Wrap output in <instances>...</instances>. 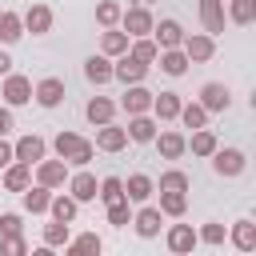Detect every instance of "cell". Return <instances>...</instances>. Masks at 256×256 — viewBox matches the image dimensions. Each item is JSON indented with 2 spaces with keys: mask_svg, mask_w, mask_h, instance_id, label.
I'll return each mask as SVG.
<instances>
[{
  "mask_svg": "<svg viewBox=\"0 0 256 256\" xmlns=\"http://www.w3.org/2000/svg\"><path fill=\"white\" fill-rule=\"evenodd\" d=\"M96 196H100L104 204L120 200V196H124V180H120V176H104V180H100V188H96Z\"/></svg>",
  "mask_w": 256,
  "mask_h": 256,
  "instance_id": "41",
  "label": "cell"
},
{
  "mask_svg": "<svg viewBox=\"0 0 256 256\" xmlns=\"http://www.w3.org/2000/svg\"><path fill=\"white\" fill-rule=\"evenodd\" d=\"M24 252H28V244H24V236H20V232L0 240V256H24Z\"/></svg>",
  "mask_w": 256,
  "mask_h": 256,
  "instance_id": "43",
  "label": "cell"
},
{
  "mask_svg": "<svg viewBox=\"0 0 256 256\" xmlns=\"http://www.w3.org/2000/svg\"><path fill=\"white\" fill-rule=\"evenodd\" d=\"M152 40H156V48H180V40H184L180 20H160V24H152Z\"/></svg>",
  "mask_w": 256,
  "mask_h": 256,
  "instance_id": "14",
  "label": "cell"
},
{
  "mask_svg": "<svg viewBox=\"0 0 256 256\" xmlns=\"http://www.w3.org/2000/svg\"><path fill=\"white\" fill-rule=\"evenodd\" d=\"M120 108H124L128 116H140V112L152 108V92H148L144 84H124V100H120Z\"/></svg>",
  "mask_w": 256,
  "mask_h": 256,
  "instance_id": "10",
  "label": "cell"
},
{
  "mask_svg": "<svg viewBox=\"0 0 256 256\" xmlns=\"http://www.w3.org/2000/svg\"><path fill=\"white\" fill-rule=\"evenodd\" d=\"M228 20L232 24H252L256 20V0H228Z\"/></svg>",
  "mask_w": 256,
  "mask_h": 256,
  "instance_id": "33",
  "label": "cell"
},
{
  "mask_svg": "<svg viewBox=\"0 0 256 256\" xmlns=\"http://www.w3.org/2000/svg\"><path fill=\"white\" fill-rule=\"evenodd\" d=\"M24 36V20L16 12H0V44H16Z\"/></svg>",
  "mask_w": 256,
  "mask_h": 256,
  "instance_id": "31",
  "label": "cell"
},
{
  "mask_svg": "<svg viewBox=\"0 0 256 256\" xmlns=\"http://www.w3.org/2000/svg\"><path fill=\"white\" fill-rule=\"evenodd\" d=\"M20 20H24V32H32V36H44V32L52 28V8H48V4H32V8H28Z\"/></svg>",
  "mask_w": 256,
  "mask_h": 256,
  "instance_id": "13",
  "label": "cell"
},
{
  "mask_svg": "<svg viewBox=\"0 0 256 256\" xmlns=\"http://www.w3.org/2000/svg\"><path fill=\"white\" fill-rule=\"evenodd\" d=\"M128 140H136V144H152V136H156V120L148 116V112H140V116H128Z\"/></svg>",
  "mask_w": 256,
  "mask_h": 256,
  "instance_id": "17",
  "label": "cell"
},
{
  "mask_svg": "<svg viewBox=\"0 0 256 256\" xmlns=\"http://www.w3.org/2000/svg\"><path fill=\"white\" fill-rule=\"evenodd\" d=\"M76 208H80V204H76L72 196H64V192L48 200V212H52V220H64V224H72V220H76Z\"/></svg>",
  "mask_w": 256,
  "mask_h": 256,
  "instance_id": "29",
  "label": "cell"
},
{
  "mask_svg": "<svg viewBox=\"0 0 256 256\" xmlns=\"http://www.w3.org/2000/svg\"><path fill=\"white\" fill-rule=\"evenodd\" d=\"M120 24H124V32H128V40L132 36H152V12H148V4H136V8H128V12H120Z\"/></svg>",
  "mask_w": 256,
  "mask_h": 256,
  "instance_id": "4",
  "label": "cell"
},
{
  "mask_svg": "<svg viewBox=\"0 0 256 256\" xmlns=\"http://www.w3.org/2000/svg\"><path fill=\"white\" fill-rule=\"evenodd\" d=\"M68 236H72V228H68L64 220L44 224V248H64V244H68Z\"/></svg>",
  "mask_w": 256,
  "mask_h": 256,
  "instance_id": "37",
  "label": "cell"
},
{
  "mask_svg": "<svg viewBox=\"0 0 256 256\" xmlns=\"http://www.w3.org/2000/svg\"><path fill=\"white\" fill-rule=\"evenodd\" d=\"M200 104H204V112H224V108L232 104V92H228L220 80H212V84L200 88Z\"/></svg>",
  "mask_w": 256,
  "mask_h": 256,
  "instance_id": "11",
  "label": "cell"
},
{
  "mask_svg": "<svg viewBox=\"0 0 256 256\" xmlns=\"http://www.w3.org/2000/svg\"><path fill=\"white\" fill-rule=\"evenodd\" d=\"M0 96H4V104H8V108H20V104H28V100H32V80H28V76H20V72H8V76H4V92H0Z\"/></svg>",
  "mask_w": 256,
  "mask_h": 256,
  "instance_id": "5",
  "label": "cell"
},
{
  "mask_svg": "<svg viewBox=\"0 0 256 256\" xmlns=\"http://www.w3.org/2000/svg\"><path fill=\"white\" fill-rule=\"evenodd\" d=\"M152 144L160 148L164 160H180V156L188 152V140H184L180 132H160V136H152Z\"/></svg>",
  "mask_w": 256,
  "mask_h": 256,
  "instance_id": "18",
  "label": "cell"
},
{
  "mask_svg": "<svg viewBox=\"0 0 256 256\" xmlns=\"http://www.w3.org/2000/svg\"><path fill=\"white\" fill-rule=\"evenodd\" d=\"M196 236H200L204 244H224V224H216V220H212V224H204Z\"/></svg>",
  "mask_w": 256,
  "mask_h": 256,
  "instance_id": "44",
  "label": "cell"
},
{
  "mask_svg": "<svg viewBox=\"0 0 256 256\" xmlns=\"http://www.w3.org/2000/svg\"><path fill=\"white\" fill-rule=\"evenodd\" d=\"M44 152H48V144H44L36 132H28V136H20V140L12 144V160H24V164H36V160H44Z\"/></svg>",
  "mask_w": 256,
  "mask_h": 256,
  "instance_id": "9",
  "label": "cell"
},
{
  "mask_svg": "<svg viewBox=\"0 0 256 256\" xmlns=\"http://www.w3.org/2000/svg\"><path fill=\"white\" fill-rule=\"evenodd\" d=\"M188 148H192L196 156H212V152H216V132H208V128H192Z\"/></svg>",
  "mask_w": 256,
  "mask_h": 256,
  "instance_id": "36",
  "label": "cell"
},
{
  "mask_svg": "<svg viewBox=\"0 0 256 256\" xmlns=\"http://www.w3.org/2000/svg\"><path fill=\"white\" fill-rule=\"evenodd\" d=\"M12 128H16V120H12V108L4 104V108H0V136H8Z\"/></svg>",
  "mask_w": 256,
  "mask_h": 256,
  "instance_id": "46",
  "label": "cell"
},
{
  "mask_svg": "<svg viewBox=\"0 0 256 256\" xmlns=\"http://www.w3.org/2000/svg\"><path fill=\"white\" fill-rule=\"evenodd\" d=\"M200 20H204L208 36H220L224 32V0H200Z\"/></svg>",
  "mask_w": 256,
  "mask_h": 256,
  "instance_id": "16",
  "label": "cell"
},
{
  "mask_svg": "<svg viewBox=\"0 0 256 256\" xmlns=\"http://www.w3.org/2000/svg\"><path fill=\"white\" fill-rule=\"evenodd\" d=\"M156 60H160V72H168V76H184L188 64H192V60L184 56V48H160Z\"/></svg>",
  "mask_w": 256,
  "mask_h": 256,
  "instance_id": "22",
  "label": "cell"
},
{
  "mask_svg": "<svg viewBox=\"0 0 256 256\" xmlns=\"http://www.w3.org/2000/svg\"><path fill=\"white\" fill-rule=\"evenodd\" d=\"M124 144H128V132L124 128H116L112 120L108 124H96V148L100 152H120Z\"/></svg>",
  "mask_w": 256,
  "mask_h": 256,
  "instance_id": "12",
  "label": "cell"
},
{
  "mask_svg": "<svg viewBox=\"0 0 256 256\" xmlns=\"http://www.w3.org/2000/svg\"><path fill=\"white\" fill-rule=\"evenodd\" d=\"M132 224H136V232L148 240V236H156V232H160V224H164V212H160V208H140V212L132 216Z\"/></svg>",
  "mask_w": 256,
  "mask_h": 256,
  "instance_id": "25",
  "label": "cell"
},
{
  "mask_svg": "<svg viewBox=\"0 0 256 256\" xmlns=\"http://www.w3.org/2000/svg\"><path fill=\"white\" fill-rule=\"evenodd\" d=\"M120 12H124V8H120L116 0H100V4H96V24H100V28H116V24H120Z\"/></svg>",
  "mask_w": 256,
  "mask_h": 256,
  "instance_id": "38",
  "label": "cell"
},
{
  "mask_svg": "<svg viewBox=\"0 0 256 256\" xmlns=\"http://www.w3.org/2000/svg\"><path fill=\"white\" fill-rule=\"evenodd\" d=\"M152 192H156V184H152V176H144V172H132V176L124 180V196H128L132 204H144Z\"/></svg>",
  "mask_w": 256,
  "mask_h": 256,
  "instance_id": "20",
  "label": "cell"
},
{
  "mask_svg": "<svg viewBox=\"0 0 256 256\" xmlns=\"http://www.w3.org/2000/svg\"><path fill=\"white\" fill-rule=\"evenodd\" d=\"M180 48H184V56L188 60H196V64H204V60H212V52H216V40L208 36V32H184V40H180Z\"/></svg>",
  "mask_w": 256,
  "mask_h": 256,
  "instance_id": "6",
  "label": "cell"
},
{
  "mask_svg": "<svg viewBox=\"0 0 256 256\" xmlns=\"http://www.w3.org/2000/svg\"><path fill=\"white\" fill-rule=\"evenodd\" d=\"M68 180V160H36V184H44V188H60Z\"/></svg>",
  "mask_w": 256,
  "mask_h": 256,
  "instance_id": "7",
  "label": "cell"
},
{
  "mask_svg": "<svg viewBox=\"0 0 256 256\" xmlns=\"http://www.w3.org/2000/svg\"><path fill=\"white\" fill-rule=\"evenodd\" d=\"M84 76H88L92 84H108V80H112V56H104V52H100V56H88V60H84Z\"/></svg>",
  "mask_w": 256,
  "mask_h": 256,
  "instance_id": "24",
  "label": "cell"
},
{
  "mask_svg": "<svg viewBox=\"0 0 256 256\" xmlns=\"http://www.w3.org/2000/svg\"><path fill=\"white\" fill-rule=\"evenodd\" d=\"M64 252H72V256H80V252H100V236L96 232H84V236H68V244H64Z\"/></svg>",
  "mask_w": 256,
  "mask_h": 256,
  "instance_id": "40",
  "label": "cell"
},
{
  "mask_svg": "<svg viewBox=\"0 0 256 256\" xmlns=\"http://www.w3.org/2000/svg\"><path fill=\"white\" fill-rule=\"evenodd\" d=\"M180 104H184V100H180L176 92H160V96H152V108H148V112H152L156 120H176V116H180Z\"/></svg>",
  "mask_w": 256,
  "mask_h": 256,
  "instance_id": "23",
  "label": "cell"
},
{
  "mask_svg": "<svg viewBox=\"0 0 256 256\" xmlns=\"http://www.w3.org/2000/svg\"><path fill=\"white\" fill-rule=\"evenodd\" d=\"M108 224H116V228L132 224V200H128V196H120V200L108 204Z\"/></svg>",
  "mask_w": 256,
  "mask_h": 256,
  "instance_id": "39",
  "label": "cell"
},
{
  "mask_svg": "<svg viewBox=\"0 0 256 256\" xmlns=\"http://www.w3.org/2000/svg\"><path fill=\"white\" fill-rule=\"evenodd\" d=\"M84 116H88L92 124H108V120L116 116V104H112L108 96H92V100L84 104Z\"/></svg>",
  "mask_w": 256,
  "mask_h": 256,
  "instance_id": "26",
  "label": "cell"
},
{
  "mask_svg": "<svg viewBox=\"0 0 256 256\" xmlns=\"http://www.w3.org/2000/svg\"><path fill=\"white\" fill-rule=\"evenodd\" d=\"M184 128H204L208 124V112H204V104L200 100H192V104H180V116H176Z\"/></svg>",
  "mask_w": 256,
  "mask_h": 256,
  "instance_id": "32",
  "label": "cell"
},
{
  "mask_svg": "<svg viewBox=\"0 0 256 256\" xmlns=\"http://www.w3.org/2000/svg\"><path fill=\"white\" fill-rule=\"evenodd\" d=\"M8 164H12V144L0 136V168H8Z\"/></svg>",
  "mask_w": 256,
  "mask_h": 256,
  "instance_id": "47",
  "label": "cell"
},
{
  "mask_svg": "<svg viewBox=\"0 0 256 256\" xmlns=\"http://www.w3.org/2000/svg\"><path fill=\"white\" fill-rule=\"evenodd\" d=\"M140 4H156V0H140Z\"/></svg>",
  "mask_w": 256,
  "mask_h": 256,
  "instance_id": "49",
  "label": "cell"
},
{
  "mask_svg": "<svg viewBox=\"0 0 256 256\" xmlns=\"http://www.w3.org/2000/svg\"><path fill=\"white\" fill-rule=\"evenodd\" d=\"M52 148H56L60 160H68V164H76V168H84V164L96 156V144L84 140V136H76V132H60V136L52 140Z\"/></svg>",
  "mask_w": 256,
  "mask_h": 256,
  "instance_id": "1",
  "label": "cell"
},
{
  "mask_svg": "<svg viewBox=\"0 0 256 256\" xmlns=\"http://www.w3.org/2000/svg\"><path fill=\"white\" fill-rule=\"evenodd\" d=\"M196 244H200V236H196L192 224H172V228H168V248H172V252H192Z\"/></svg>",
  "mask_w": 256,
  "mask_h": 256,
  "instance_id": "21",
  "label": "cell"
},
{
  "mask_svg": "<svg viewBox=\"0 0 256 256\" xmlns=\"http://www.w3.org/2000/svg\"><path fill=\"white\" fill-rule=\"evenodd\" d=\"M16 232H20V216L16 212H4L0 216V236H16Z\"/></svg>",
  "mask_w": 256,
  "mask_h": 256,
  "instance_id": "45",
  "label": "cell"
},
{
  "mask_svg": "<svg viewBox=\"0 0 256 256\" xmlns=\"http://www.w3.org/2000/svg\"><path fill=\"white\" fill-rule=\"evenodd\" d=\"M48 200H52V188H44V184H28L24 188V208L32 212V216H40V212H48Z\"/></svg>",
  "mask_w": 256,
  "mask_h": 256,
  "instance_id": "27",
  "label": "cell"
},
{
  "mask_svg": "<svg viewBox=\"0 0 256 256\" xmlns=\"http://www.w3.org/2000/svg\"><path fill=\"white\" fill-rule=\"evenodd\" d=\"M32 100H36L40 108H56V104L64 100V80H60V76H44V80L32 88Z\"/></svg>",
  "mask_w": 256,
  "mask_h": 256,
  "instance_id": "8",
  "label": "cell"
},
{
  "mask_svg": "<svg viewBox=\"0 0 256 256\" xmlns=\"http://www.w3.org/2000/svg\"><path fill=\"white\" fill-rule=\"evenodd\" d=\"M244 168H248V156L240 148H220L216 144V152H212V172L216 176H240Z\"/></svg>",
  "mask_w": 256,
  "mask_h": 256,
  "instance_id": "2",
  "label": "cell"
},
{
  "mask_svg": "<svg viewBox=\"0 0 256 256\" xmlns=\"http://www.w3.org/2000/svg\"><path fill=\"white\" fill-rule=\"evenodd\" d=\"M96 176L92 172H76L72 180H68V196L76 200V204H88V200H96Z\"/></svg>",
  "mask_w": 256,
  "mask_h": 256,
  "instance_id": "15",
  "label": "cell"
},
{
  "mask_svg": "<svg viewBox=\"0 0 256 256\" xmlns=\"http://www.w3.org/2000/svg\"><path fill=\"white\" fill-rule=\"evenodd\" d=\"M232 244H236L240 252H252V248H256V224H252V220H236V224H232Z\"/></svg>",
  "mask_w": 256,
  "mask_h": 256,
  "instance_id": "30",
  "label": "cell"
},
{
  "mask_svg": "<svg viewBox=\"0 0 256 256\" xmlns=\"http://www.w3.org/2000/svg\"><path fill=\"white\" fill-rule=\"evenodd\" d=\"M100 52H104V56H120V52H128V32L108 28V32L100 36Z\"/></svg>",
  "mask_w": 256,
  "mask_h": 256,
  "instance_id": "34",
  "label": "cell"
},
{
  "mask_svg": "<svg viewBox=\"0 0 256 256\" xmlns=\"http://www.w3.org/2000/svg\"><path fill=\"white\" fill-rule=\"evenodd\" d=\"M128 44H132L128 52H132L136 60H144V64H152V60L160 56V48H156V40H152V36H132Z\"/></svg>",
  "mask_w": 256,
  "mask_h": 256,
  "instance_id": "35",
  "label": "cell"
},
{
  "mask_svg": "<svg viewBox=\"0 0 256 256\" xmlns=\"http://www.w3.org/2000/svg\"><path fill=\"white\" fill-rule=\"evenodd\" d=\"M8 72H12V56H8V52H0V76H8Z\"/></svg>",
  "mask_w": 256,
  "mask_h": 256,
  "instance_id": "48",
  "label": "cell"
},
{
  "mask_svg": "<svg viewBox=\"0 0 256 256\" xmlns=\"http://www.w3.org/2000/svg\"><path fill=\"white\" fill-rule=\"evenodd\" d=\"M160 188H176V192H188V176H184L180 168H168V172L160 176Z\"/></svg>",
  "mask_w": 256,
  "mask_h": 256,
  "instance_id": "42",
  "label": "cell"
},
{
  "mask_svg": "<svg viewBox=\"0 0 256 256\" xmlns=\"http://www.w3.org/2000/svg\"><path fill=\"white\" fill-rule=\"evenodd\" d=\"M144 76H148V64H144V60H136L132 52H120V56H116L112 80H120V84H140Z\"/></svg>",
  "mask_w": 256,
  "mask_h": 256,
  "instance_id": "3",
  "label": "cell"
},
{
  "mask_svg": "<svg viewBox=\"0 0 256 256\" xmlns=\"http://www.w3.org/2000/svg\"><path fill=\"white\" fill-rule=\"evenodd\" d=\"M160 212L164 216H184L188 212V196L176 188H160Z\"/></svg>",
  "mask_w": 256,
  "mask_h": 256,
  "instance_id": "28",
  "label": "cell"
},
{
  "mask_svg": "<svg viewBox=\"0 0 256 256\" xmlns=\"http://www.w3.org/2000/svg\"><path fill=\"white\" fill-rule=\"evenodd\" d=\"M28 184H32V164L12 160V164L4 168V188H8V192H24Z\"/></svg>",
  "mask_w": 256,
  "mask_h": 256,
  "instance_id": "19",
  "label": "cell"
}]
</instances>
